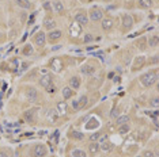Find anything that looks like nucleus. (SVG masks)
I'll return each mask as SVG.
<instances>
[{"mask_svg": "<svg viewBox=\"0 0 159 157\" xmlns=\"http://www.w3.org/2000/svg\"><path fill=\"white\" fill-rule=\"evenodd\" d=\"M99 149L102 151L103 153H109V152H111V149H113V144H111L110 141H103V142H99Z\"/></svg>", "mask_w": 159, "mask_h": 157, "instance_id": "6e6552de", "label": "nucleus"}, {"mask_svg": "<svg viewBox=\"0 0 159 157\" xmlns=\"http://www.w3.org/2000/svg\"><path fill=\"white\" fill-rule=\"evenodd\" d=\"M25 118L27 119V122L33 123V110H29V111L25 112Z\"/></svg>", "mask_w": 159, "mask_h": 157, "instance_id": "7c9ffc66", "label": "nucleus"}, {"mask_svg": "<svg viewBox=\"0 0 159 157\" xmlns=\"http://www.w3.org/2000/svg\"><path fill=\"white\" fill-rule=\"evenodd\" d=\"M34 41H35V44H37L38 46H44V45H45V41H46L45 34L42 33V31H39V33H38L37 35H35Z\"/></svg>", "mask_w": 159, "mask_h": 157, "instance_id": "f8f14e48", "label": "nucleus"}, {"mask_svg": "<svg viewBox=\"0 0 159 157\" xmlns=\"http://www.w3.org/2000/svg\"><path fill=\"white\" fill-rule=\"evenodd\" d=\"M158 35H152V37L150 38V41H148V44H150V46L151 48H157L158 46Z\"/></svg>", "mask_w": 159, "mask_h": 157, "instance_id": "393cba45", "label": "nucleus"}, {"mask_svg": "<svg viewBox=\"0 0 159 157\" xmlns=\"http://www.w3.org/2000/svg\"><path fill=\"white\" fill-rule=\"evenodd\" d=\"M26 98H27V100L31 102V103L37 102L38 100V92H37V90H35V88H29L27 92H26Z\"/></svg>", "mask_w": 159, "mask_h": 157, "instance_id": "423d86ee", "label": "nucleus"}, {"mask_svg": "<svg viewBox=\"0 0 159 157\" xmlns=\"http://www.w3.org/2000/svg\"><path fill=\"white\" fill-rule=\"evenodd\" d=\"M146 45H147V39L146 38H142V39L137 41V46H139V49H142V50L146 48Z\"/></svg>", "mask_w": 159, "mask_h": 157, "instance_id": "2f4dec72", "label": "nucleus"}, {"mask_svg": "<svg viewBox=\"0 0 159 157\" xmlns=\"http://www.w3.org/2000/svg\"><path fill=\"white\" fill-rule=\"evenodd\" d=\"M2 35H3V33H2V31H0V38H2Z\"/></svg>", "mask_w": 159, "mask_h": 157, "instance_id": "a18cd8bd", "label": "nucleus"}, {"mask_svg": "<svg viewBox=\"0 0 159 157\" xmlns=\"http://www.w3.org/2000/svg\"><path fill=\"white\" fill-rule=\"evenodd\" d=\"M79 87H80V78L78 76H74L70 80V88H72V90H79Z\"/></svg>", "mask_w": 159, "mask_h": 157, "instance_id": "4468645a", "label": "nucleus"}, {"mask_svg": "<svg viewBox=\"0 0 159 157\" xmlns=\"http://www.w3.org/2000/svg\"><path fill=\"white\" fill-rule=\"evenodd\" d=\"M71 137L72 138H75V140H83V137H84V134L83 133H80V131H72L71 133Z\"/></svg>", "mask_w": 159, "mask_h": 157, "instance_id": "bb28decb", "label": "nucleus"}, {"mask_svg": "<svg viewBox=\"0 0 159 157\" xmlns=\"http://www.w3.org/2000/svg\"><path fill=\"white\" fill-rule=\"evenodd\" d=\"M63 96H64L66 99H70L71 96H72V91H71L70 87H66V88L63 90Z\"/></svg>", "mask_w": 159, "mask_h": 157, "instance_id": "c756f323", "label": "nucleus"}, {"mask_svg": "<svg viewBox=\"0 0 159 157\" xmlns=\"http://www.w3.org/2000/svg\"><path fill=\"white\" fill-rule=\"evenodd\" d=\"M72 107H74V110H78V111H79V104H78V100H72Z\"/></svg>", "mask_w": 159, "mask_h": 157, "instance_id": "ea45409f", "label": "nucleus"}, {"mask_svg": "<svg viewBox=\"0 0 159 157\" xmlns=\"http://www.w3.org/2000/svg\"><path fill=\"white\" fill-rule=\"evenodd\" d=\"M44 26H45V28H48V30H53V28L56 27V22L52 18H46L44 20Z\"/></svg>", "mask_w": 159, "mask_h": 157, "instance_id": "f3484780", "label": "nucleus"}, {"mask_svg": "<svg viewBox=\"0 0 159 157\" xmlns=\"http://www.w3.org/2000/svg\"><path fill=\"white\" fill-rule=\"evenodd\" d=\"M143 157H157L155 156V153L154 152H151V151H146L143 153Z\"/></svg>", "mask_w": 159, "mask_h": 157, "instance_id": "e433bc0d", "label": "nucleus"}, {"mask_svg": "<svg viewBox=\"0 0 159 157\" xmlns=\"http://www.w3.org/2000/svg\"><path fill=\"white\" fill-rule=\"evenodd\" d=\"M31 155L33 157H45L46 156V148L44 145H35L33 148V151H31Z\"/></svg>", "mask_w": 159, "mask_h": 157, "instance_id": "7ed1b4c3", "label": "nucleus"}, {"mask_svg": "<svg viewBox=\"0 0 159 157\" xmlns=\"http://www.w3.org/2000/svg\"><path fill=\"white\" fill-rule=\"evenodd\" d=\"M75 20H76L78 24H82V26H87V23H89L87 15L83 12H78L76 15H75Z\"/></svg>", "mask_w": 159, "mask_h": 157, "instance_id": "0eeeda50", "label": "nucleus"}, {"mask_svg": "<svg viewBox=\"0 0 159 157\" xmlns=\"http://www.w3.org/2000/svg\"><path fill=\"white\" fill-rule=\"evenodd\" d=\"M101 26H102V30L103 31H110L111 28H113V26H114V22L111 19H103Z\"/></svg>", "mask_w": 159, "mask_h": 157, "instance_id": "9d476101", "label": "nucleus"}, {"mask_svg": "<svg viewBox=\"0 0 159 157\" xmlns=\"http://www.w3.org/2000/svg\"><path fill=\"white\" fill-rule=\"evenodd\" d=\"M99 126V122L97 118H90L89 123H86V129L87 130H91V129H97Z\"/></svg>", "mask_w": 159, "mask_h": 157, "instance_id": "ddd939ff", "label": "nucleus"}, {"mask_svg": "<svg viewBox=\"0 0 159 157\" xmlns=\"http://www.w3.org/2000/svg\"><path fill=\"white\" fill-rule=\"evenodd\" d=\"M137 3H139V6L142 8H150L152 6V0H139Z\"/></svg>", "mask_w": 159, "mask_h": 157, "instance_id": "4be33fe9", "label": "nucleus"}, {"mask_svg": "<svg viewBox=\"0 0 159 157\" xmlns=\"http://www.w3.org/2000/svg\"><path fill=\"white\" fill-rule=\"evenodd\" d=\"M98 138H99V134L98 133H94V134L90 135V140H91V141H95V140H98Z\"/></svg>", "mask_w": 159, "mask_h": 157, "instance_id": "4c0bfd02", "label": "nucleus"}, {"mask_svg": "<svg viewBox=\"0 0 159 157\" xmlns=\"http://www.w3.org/2000/svg\"><path fill=\"white\" fill-rule=\"evenodd\" d=\"M16 4L20 7V8H25V10H30L31 8V4L29 0H16Z\"/></svg>", "mask_w": 159, "mask_h": 157, "instance_id": "a211bd4d", "label": "nucleus"}, {"mask_svg": "<svg viewBox=\"0 0 159 157\" xmlns=\"http://www.w3.org/2000/svg\"><path fill=\"white\" fill-rule=\"evenodd\" d=\"M78 104H79V110L84 108L86 104H87V96H82V98L78 99Z\"/></svg>", "mask_w": 159, "mask_h": 157, "instance_id": "5701e85b", "label": "nucleus"}, {"mask_svg": "<svg viewBox=\"0 0 159 157\" xmlns=\"http://www.w3.org/2000/svg\"><path fill=\"white\" fill-rule=\"evenodd\" d=\"M80 72L83 73V74H93L94 72H95V68H94L93 65H89V64H84V65H82V68H80Z\"/></svg>", "mask_w": 159, "mask_h": 157, "instance_id": "1a4fd4ad", "label": "nucleus"}, {"mask_svg": "<svg viewBox=\"0 0 159 157\" xmlns=\"http://www.w3.org/2000/svg\"><path fill=\"white\" fill-rule=\"evenodd\" d=\"M80 30H82L80 24H74V26H71V35L72 37H78Z\"/></svg>", "mask_w": 159, "mask_h": 157, "instance_id": "6ab92c4d", "label": "nucleus"}, {"mask_svg": "<svg viewBox=\"0 0 159 157\" xmlns=\"http://www.w3.org/2000/svg\"><path fill=\"white\" fill-rule=\"evenodd\" d=\"M44 8H45V11H48V12H52V11H53L52 4L49 3V0H46V2L44 3Z\"/></svg>", "mask_w": 159, "mask_h": 157, "instance_id": "473e14b6", "label": "nucleus"}, {"mask_svg": "<svg viewBox=\"0 0 159 157\" xmlns=\"http://www.w3.org/2000/svg\"><path fill=\"white\" fill-rule=\"evenodd\" d=\"M66 112H67V104L64 102L59 103V104H57V114H61V115H63V114H66Z\"/></svg>", "mask_w": 159, "mask_h": 157, "instance_id": "412c9836", "label": "nucleus"}, {"mask_svg": "<svg viewBox=\"0 0 159 157\" xmlns=\"http://www.w3.org/2000/svg\"><path fill=\"white\" fill-rule=\"evenodd\" d=\"M122 26H124V30H131L133 26V19L131 18V15L128 14H124L122 15Z\"/></svg>", "mask_w": 159, "mask_h": 157, "instance_id": "39448f33", "label": "nucleus"}, {"mask_svg": "<svg viewBox=\"0 0 159 157\" xmlns=\"http://www.w3.org/2000/svg\"><path fill=\"white\" fill-rule=\"evenodd\" d=\"M46 91L50 92V94H52V92H55V85H53V84L48 85V87H46Z\"/></svg>", "mask_w": 159, "mask_h": 157, "instance_id": "58836bf2", "label": "nucleus"}, {"mask_svg": "<svg viewBox=\"0 0 159 157\" xmlns=\"http://www.w3.org/2000/svg\"><path fill=\"white\" fill-rule=\"evenodd\" d=\"M53 7H55V11H57V12H63V10H64L61 2H55L53 3Z\"/></svg>", "mask_w": 159, "mask_h": 157, "instance_id": "c85d7f7f", "label": "nucleus"}, {"mask_svg": "<svg viewBox=\"0 0 159 157\" xmlns=\"http://www.w3.org/2000/svg\"><path fill=\"white\" fill-rule=\"evenodd\" d=\"M154 64H157L158 62V56H152V60H151Z\"/></svg>", "mask_w": 159, "mask_h": 157, "instance_id": "37998d69", "label": "nucleus"}, {"mask_svg": "<svg viewBox=\"0 0 159 157\" xmlns=\"http://www.w3.org/2000/svg\"><path fill=\"white\" fill-rule=\"evenodd\" d=\"M0 157H8V155L4 151H0Z\"/></svg>", "mask_w": 159, "mask_h": 157, "instance_id": "79ce46f5", "label": "nucleus"}, {"mask_svg": "<svg viewBox=\"0 0 159 157\" xmlns=\"http://www.w3.org/2000/svg\"><path fill=\"white\" fill-rule=\"evenodd\" d=\"M60 37H61V31L60 30H53V31H50L49 33V41L50 42L57 41V39H60Z\"/></svg>", "mask_w": 159, "mask_h": 157, "instance_id": "dca6fc26", "label": "nucleus"}, {"mask_svg": "<svg viewBox=\"0 0 159 157\" xmlns=\"http://www.w3.org/2000/svg\"><path fill=\"white\" fill-rule=\"evenodd\" d=\"M93 39H94V37H93L91 34H86V35H84V39H83V41H84V44H89V42H91Z\"/></svg>", "mask_w": 159, "mask_h": 157, "instance_id": "c9c22d12", "label": "nucleus"}, {"mask_svg": "<svg viewBox=\"0 0 159 157\" xmlns=\"http://www.w3.org/2000/svg\"><path fill=\"white\" fill-rule=\"evenodd\" d=\"M71 155L74 157H86V156H87V155H86V152L82 151V149H74Z\"/></svg>", "mask_w": 159, "mask_h": 157, "instance_id": "b1692460", "label": "nucleus"}, {"mask_svg": "<svg viewBox=\"0 0 159 157\" xmlns=\"http://www.w3.org/2000/svg\"><path fill=\"white\" fill-rule=\"evenodd\" d=\"M151 104H152L154 107H158V104H159V100H158V98H154V99H152V102H151Z\"/></svg>", "mask_w": 159, "mask_h": 157, "instance_id": "a19ab883", "label": "nucleus"}, {"mask_svg": "<svg viewBox=\"0 0 159 157\" xmlns=\"http://www.w3.org/2000/svg\"><path fill=\"white\" fill-rule=\"evenodd\" d=\"M31 53H33V49H31L30 45H27L26 48L23 49V54H25V56H29V54H31Z\"/></svg>", "mask_w": 159, "mask_h": 157, "instance_id": "72a5a7b5", "label": "nucleus"}, {"mask_svg": "<svg viewBox=\"0 0 159 157\" xmlns=\"http://www.w3.org/2000/svg\"><path fill=\"white\" fill-rule=\"evenodd\" d=\"M157 78H158L157 72H148V73L143 74V76L140 77V81H142V84L144 85V87H151L152 84H155Z\"/></svg>", "mask_w": 159, "mask_h": 157, "instance_id": "f257e3e1", "label": "nucleus"}, {"mask_svg": "<svg viewBox=\"0 0 159 157\" xmlns=\"http://www.w3.org/2000/svg\"><path fill=\"white\" fill-rule=\"evenodd\" d=\"M48 118H50V121H55V119H56V112H55V110H49V111H48Z\"/></svg>", "mask_w": 159, "mask_h": 157, "instance_id": "f704fd0d", "label": "nucleus"}, {"mask_svg": "<svg viewBox=\"0 0 159 157\" xmlns=\"http://www.w3.org/2000/svg\"><path fill=\"white\" fill-rule=\"evenodd\" d=\"M106 140H107V137H106V135H103V137H101L99 142H103V141H106Z\"/></svg>", "mask_w": 159, "mask_h": 157, "instance_id": "c03bdc74", "label": "nucleus"}, {"mask_svg": "<svg viewBox=\"0 0 159 157\" xmlns=\"http://www.w3.org/2000/svg\"><path fill=\"white\" fill-rule=\"evenodd\" d=\"M103 18V12L102 10L97 8V7H94V8L90 10V19L93 20V22H98Z\"/></svg>", "mask_w": 159, "mask_h": 157, "instance_id": "f03ea898", "label": "nucleus"}, {"mask_svg": "<svg viewBox=\"0 0 159 157\" xmlns=\"http://www.w3.org/2000/svg\"><path fill=\"white\" fill-rule=\"evenodd\" d=\"M136 157H143V156H136Z\"/></svg>", "mask_w": 159, "mask_h": 157, "instance_id": "49530a36", "label": "nucleus"}, {"mask_svg": "<svg viewBox=\"0 0 159 157\" xmlns=\"http://www.w3.org/2000/svg\"><path fill=\"white\" fill-rule=\"evenodd\" d=\"M128 131H129V126H128V123L120 125V129H118V133H120V134H126Z\"/></svg>", "mask_w": 159, "mask_h": 157, "instance_id": "cd10ccee", "label": "nucleus"}, {"mask_svg": "<svg viewBox=\"0 0 159 157\" xmlns=\"http://www.w3.org/2000/svg\"><path fill=\"white\" fill-rule=\"evenodd\" d=\"M39 84L42 85V87H48V85H50V84H53L52 83V77L49 76V74H45V76H42L41 78H39Z\"/></svg>", "mask_w": 159, "mask_h": 157, "instance_id": "2eb2a0df", "label": "nucleus"}, {"mask_svg": "<svg viewBox=\"0 0 159 157\" xmlns=\"http://www.w3.org/2000/svg\"><path fill=\"white\" fill-rule=\"evenodd\" d=\"M61 66H63V64H61L60 58H53L52 62H50V68H52L55 72H60V70H61Z\"/></svg>", "mask_w": 159, "mask_h": 157, "instance_id": "9b49d317", "label": "nucleus"}, {"mask_svg": "<svg viewBox=\"0 0 159 157\" xmlns=\"http://www.w3.org/2000/svg\"><path fill=\"white\" fill-rule=\"evenodd\" d=\"M99 151V145L98 144H95V142H93V144H90L89 145V152L91 153V155H97Z\"/></svg>", "mask_w": 159, "mask_h": 157, "instance_id": "aec40b11", "label": "nucleus"}, {"mask_svg": "<svg viewBox=\"0 0 159 157\" xmlns=\"http://www.w3.org/2000/svg\"><path fill=\"white\" fill-rule=\"evenodd\" d=\"M144 64H146V57H144V56H137L136 58L133 60V68H132V69H133V70L142 69Z\"/></svg>", "mask_w": 159, "mask_h": 157, "instance_id": "20e7f679", "label": "nucleus"}, {"mask_svg": "<svg viewBox=\"0 0 159 157\" xmlns=\"http://www.w3.org/2000/svg\"><path fill=\"white\" fill-rule=\"evenodd\" d=\"M44 2H46V0H44Z\"/></svg>", "mask_w": 159, "mask_h": 157, "instance_id": "de8ad7c7", "label": "nucleus"}, {"mask_svg": "<svg viewBox=\"0 0 159 157\" xmlns=\"http://www.w3.org/2000/svg\"><path fill=\"white\" fill-rule=\"evenodd\" d=\"M129 122V117L128 115H121L117 118V125H124Z\"/></svg>", "mask_w": 159, "mask_h": 157, "instance_id": "a878e982", "label": "nucleus"}]
</instances>
